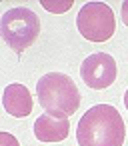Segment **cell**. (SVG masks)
Masks as SVG:
<instances>
[{
  "label": "cell",
  "instance_id": "cell-2",
  "mask_svg": "<svg viewBox=\"0 0 128 146\" xmlns=\"http://www.w3.org/2000/svg\"><path fill=\"white\" fill-rule=\"evenodd\" d=\"M36 96L46 114L68 118L80 108V90L74 80L62 72H48L36 84Z\"/></svg>",
  "mask_w": 128,
  "mask_h": 146
},
{
  "label": "cell",
  "instance_id": "cell-10",
  "mask_svg": "<svg viewBox=\"0 0 128 146\" xmlns=\"http://www.w3.org/2000/svg\"><path fill=\"white\" fill-rule=\"evenodd\" d=\"M122 22L128 26V0L122 2Z\"/></svg>",
  "mask_w": 128,
  "mask_h": 146
},
{
  "label": "cell",
  "instance_id": "cell-7",
  "mask_svg": "<svg viewBox=\"0 0 128 146\" xmlns=\"http://www.w3.org/2000/svg\"><path fill=\"white\" fill-rule=\"evenodd\" d=\"M70 134L68 118H56L50 114H42L34 122V136L40 142H60L66 140Z\"/></svg>",
  "mask_w": 128,
  "mask_h": 146
},
{
  "label": "cell",
  "instance_id": "cell-11",
  "mask_svg": "<svg viewBox=\"0 0 128 146\" xmlns=\"http://www.w3.org/2000/svg\"><path fill=\"white\" fill-rule=\"evenodd\" d=\"M124 106H126V110H128V90L124 92Z\"/></svg>",
  "mask_w": 128,
  "mask_h": 146
},
{
  "label": "cell",
  "instance_id": "cell-8",
  "mask_svg": "<svg viewBox=\"0 0 128 146\" xmlns=\"http://www.w3.org/2000/svg\"><path fill=\"white\" fill-rule=\"evenodd\" d=\"M40 4H42L48 12H54V14H64V12L72 6V0H66V2H50V0L46 2V0H42Z\"/></svg>",
  "mask_w": 128,
  "mask_h": 146
},
{
  "label": "cell",
  "instance_id": "cell-3",
  "mask_svg": "<svg viewBox=\"0 0 128 146\" xmlns=\"http://www.w3.org/2000/svg\"><path fill=\"white\" fill-rule=\"evenodd\" d=\"M0 34L16 54H22L26 48H30L36 42L40 34V20L30 8L24 6L10 8L2 14Z\"/></svg>",
  "mask_w": 128,
  "mask_h": 146
},
{
  "label": "cell",
  "instance_id": "cell-9",
  "mask_svg": "<svg viewBox=\"0 0 128 146\" xmlns=\"http://www.w3.org/2000/svg\"><path fill=\"white\" fill-rule=\"evenodd\" d=\"M0 146H20L16 136H12L10 132H0Z\"/></svg>",
  "mask_w": 128,
  "mask_h": 146
},
{
  "label": "cell",
  "instance_id": "cell-6",
  "mask_svg": "<svg viewBox=\"0 0 128 146\" xmlns=\"http://www.w3.org/2000/svg\"><path fill=\"white\" fill-rule=\"evenodd\" d=\"M2 106L10 116L24 118L32 112V94L24 84H8L2 92Z\"/></svg>",
  "mask_w": 128,
  "mask_h": 146
},
{
  "label": "cell",
  "instance_id": "cell-1",
  "mask_svg": "<svg viewBox=\"0 0 128 146\" xmlns=\"http://www.w3.org/2000/svg\"><path fill=\"white\" fill-rule=\"evenodd\" d=\"M78 146H122L126 126L120 112L110 104H96L86 110L76 128Z\"/></svg>",
  "mask_w": 128,
  "mask_h": 146
},
{
  "label": "cell",
  "instance_id": "cell-5",
  "mask_svg": "<svg viewBox=\"0 0 128 146\" xmlns=\"http://www.w3.org/2000/svg\"><path fill=\"white\" fill-rule=\"evenodd\" d=\"M80 76L86 86L104 90L116 80V60L106 52L90 54L80 66Z\"/></svg>",
  "mask_w": 128,
  "mask_h": 146
},
{
  "label": "cell",
  "instance_id": "cell-4",
  "mask_svg": "<svg viewBox=\"0 0 128 146\" xmlns=\"http://www.w3.org/2000/svg\"><path fill=\"white\" fill-rule=\"evenodd\" d=\"M78 32L90 42H106L116 30V18L108 4L86 2L76 16Z\"/></svg>",
  "mask_w": 128,
  "mask_h": 146
}]
</instances>
